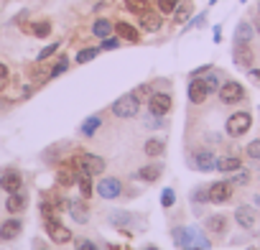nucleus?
Masks as SVG:
<instances>
[{"label": "nucleus", "instance_id": "2", "mask_svg": "<svg viewBox=\"0 0 260 250\" xmlns=\"http://www.w3.org/2000/svg\"><path fill=\"white\" fill-rule=\"evenodd\" d=\"M138 110H141V102H138V97L130 92V95H122V97H117L115 102H112V115L115 117H136L138 115Z\"/></svg>", "mask_w": 260, "mask_h": 250}, {"label": "nucleus", "instance_id": "4", "mask_svg": "<svg viewBox=\"0 0 260 250\" xmlns=\"http://www.w3.org/2000/svg\"><path fill=\"white\" fill-rule=\"evenodd\" d=\"M250 125H252V115L250 112H235V115H230L227 117V133L232 136V138H240V136H245L247 131H250Z\"/></svg>", "mask_w": 260, "mask_h": 250}, {"label": "nucleus", "instance_id": "27", "mask_svg": "<svg viewBox=\"0 0 260 250\" xmlns=\"http://www.w3.org/2000/svg\"><path fill=\"white\" fill-rule=\"evenodd\" d=\"M100 125H102V117L92 115V117H89V120H84V125H82V136H87V138H89V136H94Z\"/></svg>", "mask_w": 260, "mask_h": 250}, {"label": "nucleus", "instance_id": "22", "mask_svg": "<svg viewBox=\"0 0 260 250\" xmlns=\"http://www.w3.org/2000/svg\"><path fill=\"white\" fill-rule=\"evenodd\" d=\"M77 171H74V166L72 164H67L64 169H59V174H56V181L61 184V186H72V184H77Z\"/></svg>", "mask_w": 260, "mask_h": 250}, {"label": "nucleus", "instance_id": "50", "mask_svg": "<svg viewBox=\"0 0 260 250\" xmlns=\"http://www.w3.org/2000/svg\"><path fill=\"white\" fill-rule=\"evenodd\" d=\"M181 250H202V247H181Z\"/></svg>", "mask_w": 260, "mask_h": 250}, {"label": "nucleus", "instance_id": "12", "mask_svg": "<svg viewBox=\"0 0 260 250\" xmlns=\"http://www.w3.org/2000/svg\"><path fill=\"white\" fill-rule=\"evenodd\" d=\"M191 166L197 169V171H212V169H217V156L212 153V151H197L194 153V159H191Z\"/></svg>", "mask_w": 260, "mask_h": 250}, {"label": "nucleus", "instance_id": "17", "mask_svg": "<svg viewBox=\"0 0 260 250\" xmlns=\"http://www.w3.org/2000/svg\"><path fill=\"white\" fill-rule=\"evenodd\" d=\"M67 209H69V214H72V217H74L77 222H82V225H84V222L89 220V209H87V204H84L82 199H72Z\"/></svg>", "mask_w": 260, "mask_h": 250}, {"label": "nucleus", "instance_id": "47", "mask_svg": "<svg viewBox=\"0 0 260 250\" xmlns=\"http://www.w3.org/2000/svg\"><path fill=\"white\" fill-rule=\"evenodd\" d=\"M214 41H217V44L222 41V28H219V26H214Z\"/></svg>", "mask_w": 260, "mask_h": 250}, {"label": "nucleus", "instance_id": "16", "mask_svg": "<svg viewBox=\"0 0 260 250\" xmlns=\"http://www.w3.org/2000/svg\"><path fill=\"white\" fill-rule=\"evenodd\" d=\"M21 184H23V179H21V174H16V171H8V174L0 176V189H6L8 194L18 192V189H21Z\"/></svg>", "mask_w": 260, "mask_h": 250}, {"label": "nucleus", "instance_id": "19", "mask_svg": "<svg viewBox=\"0 0 260 250\" xmlns=\"http://www.w3.org/2000/svg\"><path fill=\"white\" fill-rule=\"evenodd\" d=\"M207 230L214 232V235H224V232H227V217H224V214H212V217H207Z\"/></svg>", "mask_w": 260, "mask_h": 250}, {"label": "nucleus", "instance_id": "36", "mask_svg": "<svg viewBox=\"0 0 260 250\" xmlns=\"http://www.w3.org/2000/svg\"><path fill=\"white\" fill-rule=\"evenodd\" d=\"M245 153H247L250 159H255V161H260V138H255V141H250V143H247V148H245Z\"/></svg>", "mask_w": 260, "mask_h": 250}, {"label": "nucleus", "instance_id": "1", "mask_svg": "<svg viewBox=\"0 0 260 250\" xmlns=\"http://www.w3.org/2000/svg\"><path fill=\"white\" fill-rule=\"evenodd\" d=\"M174 242L179 245V247H189V245H197V247H202V250H209L212 245H209V240L202 235V230H197V227H176L174 230Z\"/></svg>", "mask_w": 260, "mask_h": 250}, {"label": "nucleus", "instance_id": "10", "mask_svg": "<svg viewBox=\"0 0 260 250\" xmlns=\"http://www.w3.org/2000/svg\"><path fill=\"white\" fill-rule=\"evenodd\" d=\"M148 110H151L153 115L164 117V115L171 110V97L164 95V92H153V95L148 97Z\"/></svg>", "mask_w": 260, "mask_h": 250}, {"label": "nucleus", "instance_id": "44", "mask_svg": "<svg viewBox=\"0 0 260 250\" xmlns=\"http://www.w3.org/2000/svg\"><path fill=\"white\" fill-rule=\"evenodd\" d=\"M209 69H212V67H209V64H204V67H199V69H194V72H191V77H199V74H207Z\"/></svg>", "mask_w": 260, "mask_h": 250}, {"label": "nucleus", "instance_id": "8", "mask_svg": "<svg viewBox=\"0 0 260 250\" xmlns=\"http://www.w3.org/2000/svg\"><path fill=\"white\" fill-rule=\"evenodd\" d=\"M97 194H100L102 199H117V197L122 194V184H120V179H115V176L100 179V184H97Z\"/></svg>", "mask_w": 260, "mask_h": 250}, {"label": "nucleus", "instance_id": "21", "mask_svg": "<svg viewBox=\"0 0 260 250\" xmlns=\"http://www.w3.org/2000/svg\"><path fill=\"white\" fill-rule=\"evenodd\" d=\"M143 151H146V156H151V159H158V156H164V151H166V143H164L161 138H148V141H146V146H143Z\"/></svg>", "mask_w": 260, "mask_h": 250}, {"label": "nucleus", "instance_id": "18", "mask_svg": "<svg viewBox=\"0 0 260 250\" xmlns=\"http://www.w3.org/2000/svg\"><path fill=\"white\" fill-rule=\"evenodd\" d=\"M252 36H255V28L247 21H240L237 28H235V44H250Z\"/></svg>", "mask_w": 260, "mask_h": 250}, {"label": "nucleus", "instance_id": "35", "mask_svg": "<svg viewBox=\"0 0 260 250\" xmlns=\"http://www.w3.org/2000/svg\"><path fill=\"white\" fill-rule=\"evenodd\" d=\"M97 54H100V49H82V51L77 54V61H79V64H87V61H92Z\"/></svg>", "mask_w": 260, "mask_h": 250}, {"label": "nucleus", "instance_id": "43", "mask_svg": "<svg viewBox=\"0 0 260 250\" xmlns=\"http://www.w3.org/2000/svg\"><path fill=\"white\" fill-rule=\"evenodd\" d=\"M204 21H207V16H204V13H202V16H197V18H194V21H191V23H189V26H184V31H189V28H194V26H202V23H204Z\"/></svg>", "mask_w": 260, "mask_h": 250}, {"label": "nucleus", "instance_id": "28", "mask_svg": "<svg viewBox=\"0 0 260 250\" xmlns=\"http://www.w3.org/2000/svg\"><path fill=\"white\" fill-rule=\"evenodd\" d=\"M77 186H79V192H82V199H89V194H92V181H89V174H79L77 176Z\"/></svg>", "mask_w": 260, "mask_h": 250}, {"label": "nucleus", "instance_id": "42", "mask_svg": "<svg viewBox=\"0 0 260 250\" xmlns=\"http://www.w3.org/2000/svg\"><path fill=\"white\" fill-rule=\"evenodd\" d=\"M8 77H11V72H8V67H6V64H0V87H3V84L8 82Z\"/></svg>", "mask_w": 260, "mask_h": 250}, {"label": "nucleus", "instance_id": "11", "mask_svg": "<svg viewBox=\"0 0 260 250\" xmlns=\"http://www.w3.org/2000/svg\"><path fill=\"white\" fill-rule=\"evenodd\" d=\"M46 232H49V237H51L54 242H69V240H72V230L64 227L56 217H54V220H46Z\"/></svg>", "mask_w": 260, "mask_h": 250}, {"label": "nucleus", "instance_id": "14", "mask_svg": "<svg viewBox=\"0 0 260 250\" xmlns=\"http://www.w3.org/2000/svg\"><path fill=\"white\" fill-rule=\"evenodd\" d=\"M23 230V222L21 220H6L3 225H0V240H13L18 237Z\"/></svg>", "mask_w": 260, "mask_h": 250}, {"label": "nucleus", "instance_id": "15", "mask_svg": "<svg viewBox=\"0 0 260 250\" xmlns=\"http://www.w3.org/2000/svg\"><path fill=\"white\" fill-rule=\"evenodd\" d=\"M141 26H143V31H158L161 26H164V16L161 13H153V11H146V13H141Z\"/></svg>", "mask_w": 260, "mask_h": 250}, {"label": "nucleus", "instance_id": "52", "mask_svg": "<svg viewBox=\"0 0 260 250\" xmlns=\"http://www.w3.org/2000/svg\"><path fill=\"white\" fill-rule=\"evenodd\" d=\"M146 250H158V247H146Z\"/></svg>", "mask_w": 260, "mask_h": 250}, {"label": "nucleus", "instance_id": "34", "mask_svg": "<svg viewBox=\"0 0 260 250\" xmlns=\"http://www.w3.org/2000/svg\"><path fill=\"white\" fill-rule=\"evenodd\" d=\"M181 3V0H158V11H161V16H166V13H174L176 11V6Z\"/></svg>", "mask_w": 260, "mask_h": 250}, {"label": "nucleus", "instance_id": "33", "mask_svg": "<svg viewBox=\"0 0 260 250\" xmlns=\"http://www.w3.org/2000/svg\"><path fill=\"white\" fill-rule=\"evenodd\" d=\"M247 181H250V171H242V169H237V171H235V176L230 179V184H232V186H245Z\"/></svg>", "mask_w": 260, "mask_h": 250}, {"label": "nucleus", "instance_id": "3", "mask_svg": "<svg viewBox=\"0 0 260 250\" xmlns=\"http://www.w3.org/2000/svg\"><path fill=\"white\" fill-rule=\"evenodd\" d=\"M235 222L242 230H247L252 235H260V214L255 212V207H237L235 209Z\"/></svg>", "mask_w": 260, "mask_h": 250}, {"label": "nucleus", "instance_id": "26", "mask_svg": "<svg viewBox=\"0 0 260 250\" xmlns=\"http://www.w3.org/2000/svg\"><path fill=\"white\" fill-rule=\"evenodd\" d=\"M191 3H189V0H184V3H179L176 6V11H174V16H176V23H184V21H189L191 18Z\"/></svg>", "mask_w": 260, "mask_h": 250}, {"label": "nucleus", "instance_id": "29", "mask_svg": "<svg viewBox=\"0 0 260 250\" xmlns=\"http://www.w3.org/2000/svg\"><path fill=\"white\" fill-rule=\"evenodd\" d=\"M202 82H204V87H207L209 92H217V89L222 87V79H219V74H217V72H212V69L207 72V77H204Z\"/></svg>", "mask_w": 260, "mask_h": 250}, {"label": "nucleus", "instance_id": "54", "mask_svg": "<svg viewBox=\"0 0 260 250\" xmlns=\"http://www.w3.org/2000/svg\"><path fill=\"white\" fill-rule=\"evenodd\" d=\"M240 3H245V0H240Z\"/></svg>", "mask_w": 260, "mask_h": 250}, {"label": "nucleus", "instance_id": "24", "mask_svg": "<svg viewBox=\"0 0 260 250\" xmlns=\"http://www.w3.org/2000/svg\"><path fill=\"white\" fill-rule=\"evenodd\" d=\"M112 28H115V26H112L107 18H97V21L92 23V34H94L97 39H107V36L112 34Z\"/></svg>", "mask_w": 260, "mask_h": 250}, {"label": "nucleus", "instance_id": "45", "mask_svg": "<svg viewBox=\"0 0 260 250\" xmlns=\"http://www.w3.org/2000/svg\"><path fill=\"white\" fill-rule=\"evenodd\" d=\"M133 95H136V97H141V95H151V87H148V84H143V87H138Z\"/></svg>", "mask_w": 260, "mask_h": 250}, {"label": "nucleus", "instance_id": "55", "mask_svg": "<svg viewBox=\"0 0 260 250\" xmlns=\"http://www.w3.org/2000/svg\"><path fill=\"white\" fill-rule=\"evenodd\" d=\"M257 11H260V6H257Z\"/></svg>", "mask_w": 260, "mask_h": 250}, {"label": "nucleus", "instance_id": "25", "mask_svg": "<svg viewBox=\"0 0 260 250\" xmlns=\"http://www.w3.org/2000/svg\"><path fill=\"white\" fill-rule=\"evenodd\" d=\"M23 207H26V199H23V197H21L18 192H13V194H11V197L6 199V209H8L11 214H16V212H21Z\"/></svg>", "mask_w": 260, "mask_h": 250}, {"label": "nucleus", "instance_id": "23", "mask_svg": "<svg viewBox=\"0 0 260 250\" xmlns=\"http://www.w3.org/2000/svg\"><path fill=\"white\" fill-rule=\"evenodd\" d=\"M242 166V161L237 159V156H222V159H217V169L222 171V174H230V171H237Z\"/></svg>", "mask_w": 260, "mask_h": 250}, {"label": "nucleus", "instance_id": "39", "mask_svg": "<svg viewBox=\"0 0 260 250\" xmlns=\"http://www.w3.org/2000/svg\"><path fill=\"white\" fill-rule=\"evenodd\" d=\"M56 49H59V44H49L46 49H41V54H39V61H44V59H49L51 54H56Z\"/></svg>", "mask_w": 260, "mask_h": 250}, {"label": "nucleus", "instance_id": "46", "mask_svg": "<svg viewBox=\"0 0 260 250\" xmlns=\"http://www.w3.org/2000/svg\"><path fill=\"white\" fill-rule=\"evenodd\" d=\"M250 79L260 84V69H250Z\"/></svg>", "mask_w": 260, "mask_h": 250}, {"label": "nucleus", "instance_id": "13", "mask_svg": "<svg viewBox=\"0 0 260 250\" xmlns=\"http://www.w3.org/2000/svg\"><path fill=\"white\" fill-rule=\"evenodd\" d=\"M207 97H209V89L204 87V82H202L199 77H194V79L189 82V100H191L194 105H202Z\"/></svg>", "mask_w": 260, "mask_h": 250}, {"label": "nucleus", "instance_id": "40", "mask_svg": "<svg viewBox=\"0 0 260 250\" xmlns=\"http://www.w3.org/2000/svg\"><path fill=\"white\" fill-rule=\"evenodd\" d=\"M77 250H100L92 240H77Z\"/></svg>", "mask_w": 260, "mask_h": 250}, {"label": "nucleus", "instance_id": "7", "mask_svg": "<svg viewBox=\"0 0 260 250\" xmlns=\"http://www.w3.org/2000/svg\"><path fill=\"white\" fill-rule=\"evenodd\" d=\"M232 199V184L230 181H214L209 189H207V202H214V204H224Z\"/></svg>", "mask_w": 260, "mask_h": 250}, {"label": "nucleus", "instance_id": "41", "mask_svg": "<svg viewBox=\"0 0 260 250\" xmlns=\"http://www.w3.org/2000/svg\"><path fill=\"white\" fill-rule=\"evenodd\" d=\"M117 46H120V41H117V39H112V36L102 39V49H117Z\"/></svg>", "mask_w": 260, "mask_h": 250}, {"label": "nucleus", "instance_id": "31", "mask_svg": "<svg viewBox=\"0 0 260 250\" xmlns=\"http://www.w3.org/2000/svg\"><path fill=\"white\" fill-rule=\"evenodd\" d=\"M31 34L39 36V39H46V36L51 34V23H49V21H39V23L31 26Z\"/></svg>", "mask_w": 260, "mask_h": 250}, {"label": "nucleus", "instance_id": "32", "mask_svg": "<svg viewBox=\"0 0 260 250\" xmlns=\"http://www.w3.org/2000/svg\"><path fill=\"white\" fill-rule=\"evenodd\" d=\"M125 6L133 11V13H146V11H151V6H148V0H125Z\"/></svg>", "mask_w": 260, "mask_h": 250}, {"label": "nucleus", "instance_id": "37", "mask_svg": "<svg viewBox=\"0 0 260 250\" xmlns=\"http://www.w3.org/2000/svg\"><path fill=\"white\" fill-rule=\"evenodd\" d=\"M67 67H69V59H67V56H61V59L54 64V69H51V77H59V74H64V72H67Z\"/></svg>", "mask_w": 260, "mask_h": 250}, {"label": "nucleus", "instance_id": "38", "mask_svg": "<svg viewBox=\"0 0 260 250\" xmlns=\"http://www.w3.org/2000/svg\"><path fill=\"white\" fill-rule=\"evenodd\" d=\"M174 202H176L174 189H164V194H161V204H164V207H174Z\"/></svg>", "mask_w": 260, "mask_h": 250}, {"label": "nucleus", "instance_id": "48", "mask_svg": "<svg viewBox=\"0 0 260 250\" xmlns=\"http://www.w3.org/2000/svg\"><path fill=\"white\" fill-rule=\"evenodd\" d=\"M112 250H127V247H120V245H112Z\"/></svg>", "mask_w": 260, "mask_h": 250}, {"label": "nucleus", "instance_id": "5", "mask_svg": "<svg viewBox=\"0 0 260 250\" xmlns=\"http://www.w3.org/2000/svg\"><path fill=\"white\" fill-rule=\"evenodd\" d=\"M217 92H219L222 105H237V102H242V100H245V87H242L240 82H235V79L222 82V87H219Z\"/></svg>", "mask_w": 260, "mask_h": 250}, {"label": "nucleus", "instance_id": "53", "mask_svg": "<svg viewBox=\"0 0 260 250\" xmlns=\"http://www.w3.org/2000/svg\"><path fill=\"white\" fill-rule=\"evenodd\" d=\"M209 3H212V6H214V3H217V0H209Z\"/></svg>", "mask_w": 260, "mask_h": 250}, {"label": "nucleus", "instance_id": "6", "mask_svg": "<svg viewBox=\"0 0 260 250\" xmlns=\"http://www.w3.org/2000/svg\"><path fill=\"white\" fill-rule=\"evenodd\" d=\"M77 166H79L84 174L97 176V174L105 171V159H100V156H94V153H82V156H77Z\"/></svg>", "mask_w": 260, "mask_h": 250}, {"label": "nucleus", "instance_id": "30", "mask_svg": "<svg viewBox=\"0 0 260 250\" xmlns=\"http://www.w3.org/2000/svg\"><path fill=\"white\" fill-rule=\"evenodd\" d=\"M161 176V166H143L138 171V179H146V181H156Z\"/></svg>", "mask_w": 260, "mask_h": 250}, {"label": "nucleus", "instance_id": "49", "mask_svg": "<svg viewBox=\"0 0 260 250\" xmlns=\"http://www.w3.org/2000/svg\"><path fill=\"white\" fill-rule=\"evenodd\" d=\"M255 204H257V207H260V194H257V197H255Z\"/></svg>", "mask_w": 260, "mask_h": 250}, {"label": "nucleus", "instance_id": "51", "mask_svg": "<svg viewBox=\"0 0 260 250\" xmlns=\"http://www.w3.org/2000/svg\"><path fill=\"white\" fill-rule=\"evenodd\" d=\"M247 250H260V247H247Z\"/></svg>", "mask_w": 260, "mask_h": 250}, {"label": "nucleus", "instance_id": "20", "mask_svg": "<svg viewBox=\"0 0 260 250\" xmlns=\"http://www.w3.org/2000/svg\"><path fill=\"white\" fill-rule=\"evenodd\" d=\"M115 31H117V36L120 39H125V41H130V44H136L141 36H138V28H133L130 23H125V21H120L117 26H115Z\"/></svg>", "mask_w": 260, "mask_h": 250}, {"label": "nucleus", "instance_id": "9", "mask_svg": "<svg viewBox=\"0 0 260 250\" xmlns=\"http://www.w3.org/2000/svg\"><path fill=\"white\" fill-rule=\"evenodd\" d=\"M232 59H235V64H237L240 69H250L255 54H252L250 44H235V49H232Z\"/></svg>", "mask_w": 260, "mask_h": 250}]
</instances>
